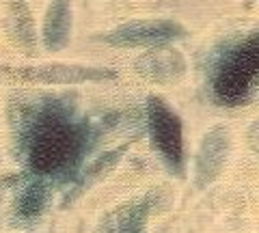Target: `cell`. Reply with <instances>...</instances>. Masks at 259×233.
Returning a JSON list of instances; mask_svg holds the SVG:
<instances>
[{"label":"cell","instance_id":"cell-1","mask_svg":"<svg viewBox=\"0 0 259 233\" xmlns=\"http://www.w3.org/2000/svg\"><path fill=\"white\" fill-rule=\"evenodd\" d=\"M24 154L39 179H69L89 149V127L61 106H44L24 125Z\"/></svg>","mask_w":259,"mask_h":233},{"label":"cell","instance_id":"cell-2","mask_svg":"<svg viewBox=\"0 0 259 233\" xmlns=\"http://www.w3.org/2000/svg\"><path fill=\"white\" fill-rule=\"evenodd\" d=\"M147 130L156 154L164 166L177 177L186 173V149H184V125L177 110L171 108L160 95L147 100Z\"/></svg>","mask_w":259,"mask_h":233},{"label":"cell","instance_id":"cell-3","mask_svg":"<svg viewBox=\"0 0 259 233\" xmlns=\"http://www.w3.org/2000/svg\"><path fill=\"white\" fill-rule=\"evenodd\" d=\"M259 78V39H250L225 56L214 76V95L221 104H242Z\"/></svg>","mask_w":259,"mask_h":233},{"label":"cell","instance_id":"cell-4","mask_svg":"<svg viewBox=\"0 0 259 233\" xmlns=\"http://www.w3.org/2000/svg\"><path fill=\"white\" fill-rule=\"evenodd\" d=\"M186 33L180 24L164 22V20H145V22H130L125 26L115 28L110 35L104 37V41L110 45L123 48H164L171 45Z\"/></svg>","mask_w":259,"mask_h":233},{"label":"cell","instance_id":"cell-5","mask_svg":"<svg viewBox=\"0 0 259 233\" xmlns=\"http://www.w3.org/2000/svg\"><path fill=\"white\" fill-rule=\"evenodd\" d=\"M18 76L28 82H44V84H82V82H104V80L117 78V71L110 67H95V65H41L32 69H20Z\"/></svg>","mask_w":259,"mask_h":233},{"label":"cell","instance_id":"cell-6","mask_svg":"<svg viewBox=\"0 0 259 233\" xmlns=\"http://www.w3.org/2000/svg\"><path fill=\"white\" fill-rule=\"evenodd\" d=\"M134 69L139 71V76L153 84H175L186 74V61L177 50L164 45L153 48L147 54H143L134 63Z\"/></svg>","mask_w":259,"mask_h":233},{"label":"cell","instance_id":"cell-7","mask_svg":"<svg viewBox=\"0 0 259 233\" xmlns=\"http://www.w3.org/2000/svg\"><path fill=\"white\" fill-rule=\"evenodd\" d=\"M227 156H229V132L227 127H214L203 136L194 158V179L199 186H205L218 177Z\"/></svg>","mask_w":259,"mask_h":233},{"label":"cell","instance_id":"cell-8","mask_svg":"<svg viewBox=\"0 0 259 233\" xmlns=\"http://www.w3.org/2000/svg\"><path fill=\"white\" fill-rule=\"evenodd\" d=\"M121 233H141V229L136 227V224H127V227H125L123 231H121Z\"/></svg>","mask_w":259,"mask_h":233}]
</instances>
